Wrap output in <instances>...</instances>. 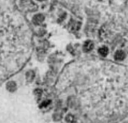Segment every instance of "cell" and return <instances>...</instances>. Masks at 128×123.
<instances>
[{
  "mask_svg": "<svg viewBox=\"0 0 128 123\" xmlns=\"http://www.w3.org/2000/svg\"><path fill=\"white\" fill-rule=\"evenodd\" d=\"M94 48V43L92 41H87L85 43L84 46H83V50L86 52H90L91 50H92Z\"/></svg>",
  "mask_w": 128,
  "mask_h": 123,
  "instance_id": "6da1fadb",
  "label": "cell"
},
{
  "mask_svg": "<svg viewBox=\"0 0 128 123\" xmlns=\"http://www.w3.org/2000/svg\"><path fill=\"white\" fill-rule=\"evenodd\" d=\"M124 58H125V53L123 51L118 50V51H117L116 52V55H115L116 60H117V61H122V60L124 59Z\"/></svg>",
  "mask_w": 128,
  "mask_h": 123,
  "instance_id": "7a4b0ae2",
  "label": "cell"
},
{
  "mask_svg": "<svg viewBox=\"0 0 128 123\" xmlns=\"http://www.w3.org/2000/svg\"><path fill=\"white\" fill-rule=\"evenodd\" d=\"M98 52L100 53V55H101L103 56H106V55H107V54L109 52V49H108L107 47L103 46V47H100L98 49Z\"/></svg>",
  "mask_w": 128,
  "mask_h": 123,
  "instance_id": "3957f363",
  "label": "cell"
}]
</instances>
